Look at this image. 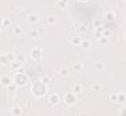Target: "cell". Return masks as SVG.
I'll return each mask as SVG.
<instances>
[{"label":"cell","instance_id":"obj_16","mask_svg":"<svg viewBox=\"0 0 126 116\" xmlns=\"http://www.w3.org/2000/svg\"><path fill=\"white\" fill-rule=\"evenodd\" d=\"M71 68H73V70L74 72H79V70H82L83 69V63L82 62H73V66H71Z\"/></svg>","mask_w":126,"mask_h":116},{"label":"cell","instance_id":"obj_35","mask_svg":"<svg viewBox=\"0 0 126 116\" xmlns=\"http://www.w3.org/2000/svg\"><path fill=\"white\" fill-rule=\"evenodd\" d=\"M79 116H87L86 114H79Z\"/></svg>","mask_w":126,"mask_h":116},{"label":"cell","instance_id":"obj_23","mask_svg":"<svg viewBox=\"0 0 126 116\" xmlns=\"http://www.w3.org/2000/svg\"><path fill=\"white\" fill-rule=\"evenodd\" d=\"M109 100L111 103H118V93H115V92L110 93L109 94Z\"/></svg>","mask_w":126,"mask_h":116},{"label":"cell","instance_id":"obj_7","mask_svg":"<svg viewBox=\"0 0 126 116\" xmlns=\"http://www.w3.org/2000/svg\"><path fill=\"white\" fill-rule=\"evenodd\" d=\"M5 56V58H7V61L10 63L15 62V61H17V54H15L14 51H5V53H3Z\"/></svg>","mask_w":126,"mask_h":116},{"label":"cell","instance_id":"obj_12","mask_svg":"<svg viewBox=\"0 0 126 116\" xmlns=\"http://www.w3.org/2000/svg\"><path fill=\"white\" fill-rule=\"evenodd\" d=\"M94 69H97V70H103V69H106V63H105L103 61H97V62L94 63Z\"/></svg>","mask_w":126,"mask_h":116},{"label":"cell","instance_id":"obj_10","mask_svg":"<svg viewBox=\"0 0 126 116\" xmlns=\"http://www.w3.org/2000/svg\"><path fill=\"white\" fill-rule=\"evenodd\" d=\"M59 76H61V77H63V78H67L68 76H70V69L68 68H66V66H62L61 69H59Z\"/></svg>","mask_w":126,"mask_h":116},{"label":"cell","instance_id":"obj_8","mask_svg":"<svg viewBox=\"0 0 126 116\" xmlns=\"http://www.w3.org/2000/svg\"><path fill=\"white\" fill-rule=\"evenodd\" d=\"M11 114H12V116H22V114H23L22 107H19V105L11 107Z\"/></svg>","mask_w":126,"mask_h":116},{"label":"cell","instance_id":"obj_13","mask_svg":"<svg viewBox=\"0 0 126 116\" xmlns=\"http://www.w3.org/2000/svg\"><path fill=\"white\" fill-rule=\"evenodd\" d=\"M90 88H91L93 90H102L103 89V84H102V82H93V84L90 85Z\"/></svg>","mask_w":126,"mask_h":116},{"label":"cell","instance_id":"obj_22","mask_svg":"<svg viewBox=\"0 0 126 116\" xmlns=\"http://www.w3.org/2000/svg\"><path fill=\"white\" fill-rule=\"evenodd\" d=\"M51 80H52V78H51L50 76H47V74L46 76H42V78H40V81L43 82L44 85H50L51 84Z\"/></svg>","mask_w":126,"mask_h":116},{"label":"cell","instance_id":"obj_29","mask_svg":"<svg viewBox=\"0 0 126 116\" xmlns=\"http://www.w3.org/2000/svg\"><path fill=\"white\" fill-rule=\"evenodd\" d=\"M1 63H3V65H10V66H11V63L7 61V58H5L4 54H1Z\"/></svg>","mask_w":126,"mask_h":116},{"label":"cell","instance_id":"obj_27","mask_svg":"<svg viewBox=\"0 0 126 116\" xmlns=\"http://www.w3.org/2000/svg\"><path fill=\"white\" fill-rule=\"evenodd\" d=\"M11 66H12L14 69H22V62H19V61H15V62L11 63Z\"/></svg>","mask_w":126,"mask_h":116},{"label":"cell","instance_id":"obj_31","mask_svg":"<svg viewBox=\"0 0 126 116\" xmlns=\"http://www.w3.org/2000/svg\"><path fill=\"white\" fill-rule=\"evenodd\" d=\"M10 7H11V11H19L20 10V7L17 4H11Z\"/></svg>","mask_w":126,"mask_h":116},{"label":"cell","instance_id":"obj_6","mask_svg":"<svg viewBox=\"0 0 126 116\" xmlns=\"http://www.w3.org/2000/svg\"><path fill=\"white\" fill-rule=\"evenodd\" d=\"M59 101H61V94L58 93H51L48 97V104L51 105H58Z\"/></svg>","mask_w":126,"mask_h":116},{"label":"cell","instance_id":"obj_2","mask_svg":"<svg viewBox=\"0 0 126 116\" xmlns=\"http://www.w3.org/2000/svg\"><path fill=\"white\" fill-rule=\"evenodd\" d=\"M47 87H48V85H44L43 82H40V84H38V85H34V87H32V93H34V96L35 97H42L46 93Z\"/></svg>","mask_w":126,"mask_h":116},{"label":"cell","instance_id":"obj_34","mask_svg":"<svg viewBox=\"0 0 126 116\" xmlns=\"http://www.w3.org/2000/svg\"><path fill=\"white\" fill-rule=\"evenodd\" d=\"M86 30H87V27H86V26H79V27H78V31H79V32H86Z\"/></svg>","mask_w":126,"mask_h":116},{"label":"cell","instance_id":"obj_21","mask_svg":"<svg viewBox=\"0 0 126 116\" xmlns=\"http://www.w3.org/2000/svg\"><path fill=\"white\" fill-rule=\"evenodd\" d=\"M98 42H99L101 46H106V45L109 43V38H107V36H103V35H102L101 38H98Z\"/></svg>","mask_w":126,"mask_h":116},{"label":"cell","instance_id":"obj_20","mask_svg":"<svg viewBox=\"0 0 126 116\" xmlns=\"http://www.w3.org/2000/svg\"><path fill=\"white\" fill-rule=\"evenodd\" d=\"M46 22L48 23V24H51V26H52V24H55V23H56V18H55V15H48V16L46 18Z\"/></svg>","mask_w":126,"mask_h":116},{"label":"cell","instance_id":"obj_4","mask_svg":"<svg viewBox=\"0 0 126 116\" xmlns=\"http://www.w3.org/2000/svg\"><path fill=\"white\" fill-rule=\"evenodd\" d=\"M42 18V14H36V12H32V14H30L28 16H27V22L30 24H38L39 20H40Z\"/></svg>","mask_w":126,"mask_h":116},{"label":"cell","instance_id":"obj_25","mask_svg":"<svg viewBox=\"0 0 126 116\" xmlns=\"http://www.w3.org/2000/svg\"><path fill=\"white\" fill-rule=\"evenodd\" d=\"M56 4L59 8H64L67 5V0H56Z\"/></svg>","mask_w":126,"mask_h":116},{"label":"cell","instance_id":"obj_26","mask_svg":"<svg viewBox=\"0 0 126 116\" xmlns=\"http://www.w3.org/2000/svg\"><path fill=\"white\" fill-rule=\"evenodd\" d=\"M126 101V93H118V103H124Z\"/></svg>","mask_w":126,"mask_h":116},{"label":"cell","instance_id":"obj_32","mask_svg":"<svg viewBox=\"0 0 126 116\" xmlns=\"http://www.w3.org/2000/svg\"><path fill=\"white\" fill-rule=\"evenodd\" d=\"M103 36H107V38H109L110 35H111V31H110V30H107V29H105L103 30V34H102Z\"/></svg>","mask_w":126,"mask_h":116},{"label":"cell","instance_id":"obj_36","mask_svg":"<svg viewBox=\"0 0 126 116\" xmlns=\"http://www.w3.org/2000/svg\"><path fill=\"white\" fill-rule=\"evenodd\" d=\"M124 38H125V41H126V30H125V34H124Z\"/></svg>","mask_w":126,"mask_h":116},{"label":"cell","instance_id":"obj_14","mask_svg":"<svg viewBox=\"0 0 126 116\" xmlns=\"http://www.w3.org/2000/svg\"><path fill=\"white\" fill-rule=\"evenodd\" d=\"M12 34L15 36H20L23 34V29H22V26H15L14 29H12Z\"/></svg>","mask_w":126,"mask_h":116},{"label":"cell","instance_id":"obj_9","mask_svg":"<svg viewBox=\"0 0 126 116\" xmlns=\"http://www.w3.org/2000/svg\"><path fill=\"white\" fill-rule=\"evenodd\" d=\"M31 57L34 58V59H39V58L42 57V49L40 47H35L31 50Z\"/></svg>","mask_w":126,"mask_h":116},{"label":"cell","instance_id":"obj_33","mask_svg":"<svg viewBox=\"0 0 126 116\" xmlns=\"http://www.w3.org/2000/svg\"><path fill=\"white\" fill-rule=\"evenodd\" d=\"M23 59H24V54L20 51V53L17 54V61H19V62H23Z\"/></svg>","mask_w":126,"mask_h":116},{"label":"cell","instance_id":"obj_19","mask_svg":"<svg viewBox=\"0 0 126 116\" xmlns=\"http://www.w3.org/2000/svg\"><path fill=\"white\" fill-rule=\"evenodd\" d=\"M11 24H12V22H11V19L8 16H4L1 19V26L3 27H8V26H11Z\"/></svg>","mask_w":126,"mask_h":116},{"label":"cell","instance_id":"obj_30","mask_svg":"<svg viewBox=\"0 0 126 116\" xmlns=\"http://www.w3.org/2000/svg\"><path fill=\"white\" fill-rule=\"evenodd\" d=\"M119 116H126V105L125 107H122L121 109H119V114H118Z\"/></svg>","mask_w":126,"mask_h":116},{"label":"cell","instance_id":"obj_28","mask_svg":"<svg viewBox=\"0 0 126 116\" xmlns=\"http://www.w3.org/2000/svg\"><path fill=\"white\" fill-rule=\"evenodd\" d=\"M30 36H32V38H38V36H40V32L36 31V30H32V31L30 32Z\"/></svg>","mask_w":126,"mask_h":116},{"label":"cell","instance_id":"obj_18","mask_svg":"<svg viewBox=\"0 0 126 116\" xmlns=\"http://www.w3.org/2000/svg\"><path fill=\"white\" fill-rule=\"evenodd\" d=\"M80 42H82V36H73L71 38V45H74V46H80Z\"/></svg>","mask_w":126,"mask_h":116},{"label":"cell","instance_id":"obj_37","mask_svg":"<svg viewBox=\"0 0 126 116\" xmlns=\"http://www.w3.org/2000/svg\"><path fill=\"white\" fill-rule=\"evenodd\" d=\"M124 1H125V3H126V0H124Z\"/></svg>","mask_w":126,"mask_h":116},{"label":"cell","instance_id":"obj_11","mask_svg":"<svg viewBox=\"0 0 126 116\" xmlns=\"http://www.w3.org/2000/svg\"><path fill=\"white\" fill-rule=\"evenodd\" d=\"M80 47H83V49H90V47H91V41H90V39H87V38H82Z\"/></svg>","mask_w":126,"mask_h":116},{"label":"cell","instance_id":"obj_5","mask_svg":"<svg viewBox=\"0 0 126 116\" xmlns=\"http://www.w3.org/2000/svg\"><path fill=\"white\" fill-rule=\"evenodd\" d=\"M0 82H1V85H3L4 88H10L11 85H12V82H14V78H11L8 74H3Z\"/></svg>","mask_w":126,"mask_h":116},{"label":"cell","instance_id":"obj_1","mask_svg":"<svg viewBox=\"0 0 126 116\" xmlns=\"http://www.w3.org/2000/svg\"><path fill=\"white\" fill-rule=\"evenodd\" d=\"M27 81H28V77H27V74L24 72H19L15 74L14 77V82L16 87H24V85L27 84Z\"/></svg>","mask_w":126,"mask_h":116},{"label":"cell","instance_id":"obj_24","mask_svg":"<svg viewBox=\"0 0 126 116\" xmlns=\"http://www.w3.org/2000/svg\"><path fill=\"white\" fill-rule=\"evenodd\" d=\"M93 24H94L95 29H97V27H101L102 26V20L99 19V18H94V19H93Z\"/></svg>","mask_w":126,"mask_h":116},{"label":"cell","instance_id":"obj_17","mask_svg":"<svg viewBox=\"0 0 126 116\" xmlns=\"http://www.w3.org/2000/svg\"><path fill=\"white\" fill-rule=\"evenodd\" d=\"M82 90H83L82 84H75V85L73 87V92L75 93V94H80V93H82Z\"/></svg>","mask_w":126,"mask_h":116},{"label":"cell","instance_id":"obj_3","mask_svg":"<svg viewBox=\"0 0 126 116\" xmlns=\"http://www.w3.org/2000/svg\"><path fill=\"white\" fill-rule=\"evenodd\" d=\"M63 101L66 103V104H68V105H71V104H74V103L77 101V94L71 90V92H66L64 94H63Z\"/></svg>","mask_w":126,"mask_h":116},{"label":"cell","instance_id":"obj_15","mask_svg":"<svg viewBox=\"0 0 126 116\" xmlns=\"http://www.w3.org/2000/svg\"><path fill=\"white\" fill-rule=\"evenodd\" d=\"M105 19L106 20H114L115 19V12L114 11H106L105 12Z\"/></svg>","mask_w":126,"mask_h":116}]
</instances>
